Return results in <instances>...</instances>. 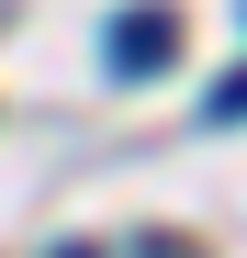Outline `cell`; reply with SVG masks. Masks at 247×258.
Masks as SVG:
<instances>
[{
    "label": "cell",
    "instance_id": "cell-3",
    "mask_svg": "<svg viewBox=\"0 0 247 258\" xmlns=\"http://www.w3.org/2000/svg\"><path fill=\"white\" fill-rule=\"evenodd\" d=\"M68 258H90V247H68Z\"/></svg>",
    "mask_w": 247,
    "mask_h": 258
},
{
    "label": "cell",
    "instance_id": "cell-2",
    "mask_svg": "<svg viewBox=\"0 0 247 258\" xmlns=\"http://www.w3.org/2000/svg\"><path fill=\"white\" fill-rule=\"evenodd\" d=\"M236 112H247V68H236L225 90H214V123H236Z\"/></svg>",
    "mask_w": 247,
    "mask_h": 258
},
{
    "label": "cell",
    "instance_id": "cell-1",
    "mask_svg": "<svg viewBox=\"0 0 247 258\" xmlns=\"http://www.w3.org/2000/svg\"><path fill=\"white\" fill-rule=\"evenodd\" d=\"M169 56H180V23L169 12H124L112 23V68L124 79H146V68H169Z\"/></svg>",
    "mask_w": 247,
    "mask_h": 258
}]
</instances>
